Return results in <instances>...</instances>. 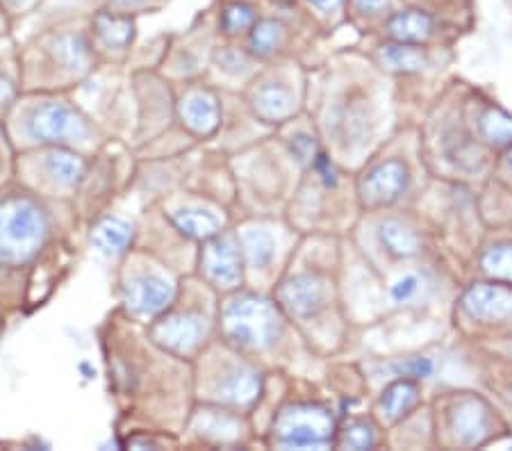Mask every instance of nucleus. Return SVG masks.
<instances>
[{"label": "nucleus", "mask_w": 512, "mask_h": 451, "mask_svg": "<svg viewBox=\"0 0 512 451\" xmlns=\"http://www.w3.org/2000/svg\"><path fill=\"white\" fill-rule=\"evenodd\" d=\"M419 404V385L415 379H396L383 390L378 410L385 422H401Z\"/></svg>", "instance_id": "33"}, {"label": "nucleus", "mask_w": 512, "mask_h": 451, "mask_svg": "<svg viewBox=\"0 0 512 451\" xmlns=\"http://www.w3.org/2000/svg\"><path fill=\"white\" fill-rule=\"evenodd\" d=\"M462 310L476 322H503L512 315V290L503 285H472L462 297Z\"/></svg>", "instance_id": "28"}, {"label": "nucleus", "mask_w": 512, "mask_h": 451, "mask_svg": "<svg viewBox=\"0 0 512 451\" xmlns=\"http://www.w3.org/2000/svg\"><path fill=\"white\" fill-rule=\"evenodd\" d=\"M235 233L244 258L246 287L260 290V281L278 265L283 249V231L276 221L262 215H246L235 219Z\"/></svg>", "instance_id": "19"}, {"label": "nucleus", "mask_w": 512, "mask_h": 451, "mask_svg": "<svg viewBox=\"0 0 512 451\" xmlns=\"http://www.w3.org/2000/svg\"><path fill=\"white\" fill-rule=\"evenodd\" d=\"M242 96L258 121L269 128L285 126L287 121H294L301 110L299 89L294 87L292 80L280 76V73L258 71L249 85L244 87Z\"/></svg>", "instance_id": "21"}, {"label": "nucleus", "mask_w": 512, "mask_h": 451, "mask_svg": "<svg viewBox=\"0 0 512 451\" xmlns=\"http://www.w3.org/2000/svg\"><path fill=\"white\" fill-rule=\"evenodd\" d=\"M451 429L462 445H481L490 436V410L476 397L460 399L451 410Z\"/></svg>", "instance_id": "29"}, {"label": "nucleus", "mask_w": 512, "mask_h": 451, "mask_svg": "<svg viewBox=\"0 0 512 451\" xmlns=\"http://www.w3.org/2000/svg\"><path fill=\"white\" fill-rule=\"evenodd\" d=\"M180 278L183 276L148 251L132 246L126 256L114 262L112 294L123 315L148 326L176 299Z\"/></svg>", "instance_id": "8"}, {"label": "nucleus", "mask_w": 512, "mask_h": 451, "mask_svg": "<svg viewBox=\"0 0 512 451\" xmlns=\"http://www.w3.org/2000/svg\"><path fill=\"white\" fill-rule=\"evenodd\" d=\"M146 5V0H107V10H114V12H123V14H132L135 16L137 7Z\"/></svg>", "instance_id": "45"}, {"label": "nucleus", "mask_w": 512, "mask_h": 451, "mask_svg": "<svg viewBox=\"0 0 512 451\" xmlns=\"http://www.w3.org/2000/svg\"><path fill=\"white\" fill-rule=\"evenodd\" d=\"M433 16L421 10H403L390 16L387 32L394 41H406V44H421L433 35Z\"/></svg>", "instance_id": "36"}, {"label": "nucleus", "mask_w": 512, "mask_h": 451, "mask_svg": "<svg viewBox=\"0 0 512 451\" xmlns=\"http://www.w3.org/2000/svg\"><path fill=\"white\" fill-rule=\"evenodd\" d=\"M481 135L494 146H512V117L508 112L490 108L481 117Z\"/></svg>", "instance_id": "40"}, {"label": "nucleus", "mask_w": 512, "mask_h": 451, "mask_svg": "<svg viewBox=\"0 0 512 451\" xmlns=\"http://www.w3.org/2000/svg\"><path fill=\"white\" fill-rule=\"evenodd\" d=\"M82 231L73 201H51L10 180L0 185V303L21 313L39 260L62 237Z\"/></svg>", "instance_id": "2"}, {"label": "nucleus", "mask_w": 512, "mask_h": 451, "mask_svg": "<svg viewBox=\"0 0 512 451\" xmlns=\"http://www.w3.org/2000/svg\"><path fill=\"white\" fill-rule=\"evenodd\" d=\"M255 21H258V12L249 0H228L219 10L217 35L224 41H246Z\"/></svg>", "instance_id": "32"}, {"label": "nucleus", "mask_w": 512, "mask_h": 451, "mask_svg": "<svg viewBox=\"0 0 512 451\" xmlns=\"http://www.w3.org/2000/svg\"><path fill=\"white\" fill-rule=\"evenodd\" d=\"M274 299L289 322L312 324L324 317L335 299V283L317 267L292 269L278 278Z\"/></svg>", "instance_id": "14"}, {"label": "nucleus", "mask_w": 512, "mask_h": 451, "mask_svg": "<svg viewBox=\"0 0 512 451\" xmlns=\"http://www.w3.org/2000/svg\"><path fill=\"white\" fill-rule=\"evenodd\" d=\"M7 315H10V313H7L3 303H0V335L5 333V322H7Z\"/></svg>", "instance_id": "49"}, {"label": "nucleus", "mask_w": 512, "mask_h": 451, "mask_svg": "<svg viewBox=\"0 0 512 451\" xmlns=\"http://www.w3.org/2000/svg\"><path fill=\"white\" fill-rule=\"evenodd\" d=\"M176 89V121L198 144H210L224 119V94L205 78L173 85Z\"/></svg>", "instance_id": "18"}, {"label": "nucleus", "mask_w": 512, "mask_h": 451, "mask_svg": "<svg viewBox=\"0 0 512 451\" xmlns=\"http://www.w3.org/2000/svg\"><path fill=\"white\" fill-rule=\"evenodd\" d=\"M196 149L178 158L167 160H137V174L132 180L130 196L139 201V208L162 201L164 196L185 187V180L192 169Z\"/></svg>", "instance_id": "23"}, {"label": "nucleus", "mask_w": 512, "mask_h": 451, "mask_svg": "<svg viewBox=\"0 0 512 451\" xmlns=\"http://www.w3.org/2000/svg\"><path fill=\"white\" fill-rule=\"evenodd\" d=\"M253 438V420L249 413L194 401L185 429L180 433L183 447L203 449H242Z\"/></svg>", "instance_id": "13"}, {"label": "nucleus", "mask_w": 512, "mask_h": 451, "mask_svg": "<svg viewBox=\"0 0 512 451\" xmlns=\"http://www.w3.org/2000/svg\"><path fill=\"white\" fill-rule=\"evenodd\" d=\"M3 126L16 153L64 146L94 158L112 139L71 92H21Z\"/></svg>", "instance_id": "3"}, {"label": "nucleus", "mask_w": 512, "mask_h": 451, "mask_svg": "<svg viewBox=\"0 0 512 451\" xmlns=\"http://www.w3.org/2000/svg\"><path fill=\"white\" fill-rule=\"evenodd\" d=\"M137 174V155L128 142L110 139L92 160L73 199L82 231L126 199Z\"/></svg>", "instance_id": "9"}, {"label": "nucleus", "mask_w": 512, "mask_h": 451, "mask_svg": "<svg viewBox=\"0 0 512 451\" xmlns=\"http://www.w3.org/2000/svg\"><path fill=\"white\" fill-rule=\"evenodd\" d=\"M308 3L319 7V10H333V7L340 3V0H308Z\"/></svg>", "instance_id": "48"}, {"label": "nucleus", "mask_w": 512, "mask_h": 451, "mask_svg": "<svg viewBox=\"0 0 512 451\" xmlns=\"http://www.w3.org/2000/svg\"><path fill=\"white\" fill-rule=\"evenodd\" d=\"M221 294L194 272L180 278L178 294L164 313L146 326L155 344L176 358L194 363L219 335Z\"/></svg>", "instance_id": "5"}, {"label": "nucleus", "mask_w": 512, "mask_h": 451, "mask_svg": "<svg viewBox=\"0 0 512 451\" xmlns=\"http://www.w3.org/2000/svg\"><path fill=\"white\" fill-rule=\"evenodd\" d=\"M135 246L151 253L173 272L185 276L192 274L196 267L198 244L178 231L171 221L164 217L158 203L144 205L137 212V237Z\"/></svg>", "instance_id": "17"}, {"label": "nucleus", "mask_w": 512, "mask_h": 451, "mask_svg": "<svg viewBox=\"0 0 512 451\" xmlns=\"http://www.w3.org/2000/svg\"><path fill=\"white\" fill-rule=\"evenodd\" d=\"M392 372L401 379H426L433 374V363L428 358H408L392 367Z\"/></svg>", "instance_id": "43"}, {"label": "nucleus", "mask_w": 512, "mask_h": 451, "mask_svg": "<svg viewBox=\"0 0 512 451\" xmlns=\"http://www.w3.org/2000/svg\"><path fill=\"white\" fill-rule=\"evenodd\" d=\"M23 92H76L101 67L85 26H60L19 48Z\"/></svg>", "instance_id": "4"}, {"label": "nucleus", "mask_w": 512, "mask_h": 451, "mask_svg": "<svg viewBox=\"0 0 512 451\" xmlns=\"http://www.w3.org/2000/svg\"><path fill=\"white\" fill-rule=\"evenodd\" d=\"M260 71V60L255 57L246 44L237 41H217L210 55L205 80L212 82L221 92H244V87Z\"/></svg>", "instance_id": "25"}, {"label": "nucleus", "mask_w": 512, "mask_h": 451, "mask_svg": "<svg viewBox=\"0 0 512 451\" xmlns=\"http://www.w3.org/2000/svg\"><path fill=\"white\" fill-rule=\"evenodd\" d=\"M89 155L64 146H39L14 155L12 180L51 201H73L87 174Z\"/></svg>", "instance_id": "11"}, {"label": "nucleus", "mask_w": 512, "mask_h": 451, "mask_svg": "<svg viewBox=\"0 0 512 451\" xmlns=\"http://www.w3.org/2000/svg\"><path fill=\"white\" fill-rule=\"evenodd\" d=\"M119 445L123 449H180L183 447V440L176 433L137 429L119 436Z\"/></svg>", "instance_id": "39"}, {"label": "nucleus", "mask_w": 512, "mask_h": 451, "mask_svg": "<svg viewBox=\"0 0 512 451\" xmlns=\"http://www.w3.org/2000/svg\"><path fill=\"white\" fill-rule=\"evenodd\" d=\"M71 94L107 135L132 146L137 130V103L135 89H132V71L128 67L101 64Z\"/></svg>", "instance_id": "10"}, {"label": "nucleus", "mask_w": 512, "mask_h": 451, "mask_svg": "<svg viewBox=\"0 0 512 451\" xmlns=\"http://www.w3.org/2000/svg\"><path fill=\"white\" fill-rule=\"evenodd\" d=\"M287 41V28L280 19H258L246 37V48L258 57L260 62L274 60L283 51Z\"/></svg>", "instance_id": "35"}, {"label": "nucleus", "mask_w": 512, "mask_h": 451, "mask_svg": "<svg viewBox=\"0 0 512 451\" xmlns=\"http://www.w3.org/2000/svg\"><path fill=\"white\" fill-rule=\"evenodd\" d=\"M378 62L383 69L394 73H417L426 67L428 57L419 44H406V41H394L385 44L378 51Z\"/></svg>", "instance_id": "37"}, {"label": "nucleus", "mask_w": 512, "mask_h": 451, "mask_svg": "<svg viewBox=\"0 0 512 451\" xmlns=\"http://www.w3.org/2000/svg\"><path fill=\"white\" fill-rule=\"evenodd\" d=\"M21 92L19 48L14 46L10 37L3 35L0 37V121L7 117V112H10Z\"/></svg>", "instance_id": "30"}, {"label": "nucleus", "mask_w": 512, "mask_h": 451, "mask_svg": "<svg viewBox=\"0 0 512 451\" xmlns=\"http://www.w3.org/2000/svg\"><path fill=\"white\" fill-rule=\"evenodd\" d=\"M353 7L362 14H374L385 5V0H351Z\"/></svg>", "instance_id": "46"}, {"label": "nucleus", "mask_w": 512, "mask_h": 451, "mask_svg": "<svg viewBox=\"0 0 512 451\" xmlns=\"http://www.w3.org/2000/svg\"><path fill=\"white\" fill-rule=\"evenodd\" d=\"M510 162H512V146H510Z\"/></svg>", "instance_id": "52"}, {"label": "nucleus", "mask_w": 512, "mask_h": 451, "mask_svg": "<svg viewBox=\"0 0 512 451\" xmlns=\"http://www.w3.org/2000/svg\"><path fill=\"white\" fill-rule=\"evenodd\" d=\"M110 395L117 404L119 436L137 429L180 436L194 406L192 363L151 340L146 326L112 308L98 326Z\"/></svg>", "instance_id": "1"}, {"label": "nucleus", "mask_w": 512, "mask_h": 451, "mask_svg": "<svg viewBox=\"0 0 512 451\" xmlns=\"http://www.w3.org/2000/svg\"><path fill=\"white\" fill-rule=\"evenodd\" d=\"M196 139L178 126H171L169 130H164L162 135L153 137L151 142H146L142 146H137L135 155L137 160H167V158H178V155H185L189 151L198 149Z\"/></svg>", "instance_id": "31"}, {"label": "nucleus", "mask_w": 512, "mask_h": 451, "mask_svg": "<svg viewBox=\"0 0 512 451\" xmlns=\"http://www.w3.org/2000/svg\"><path fill=\"white\" fill-rule=\"evenodd\" d=\"M410 185V174L408 167L401 160L390 158L381 160L358 178V185H355V194H358V201L362 208L367 210H378L385 208V205H392L406 194Z\"/></svg>", "instance_id": "26"}, {"label": "nucleus", "mask_w": 512, "mask_h": 451, "mask_svg": "<svg viewBox=\"0 0 512 451\" xmlns=\"http://www.w3.org/2000/svg\"><path fill=\"white\" fill-rule=\"evenodd\" d=\"M89 35H92L98 62L128 67L137 41V19L132 14L98 7L89 16Z\"/></svg>", "instance_id": "22"}, {"label": "nucleus", "mask_w": 512, "mask_h": 451, "mask_svg": "<svg viewBox=\"0 0 512 451\" xmlns=\"http://www.w3.org/2000/svg\"><path fill=\"white\" fill-rule=\"evenodd\" d=\"M285 149L292 155V160L296 164H301V167H310L321 153L317 137L312 133H305V130H294V133L285 139Z\"/></svg>", "instance_id": "42"}, {"label": "nucleus", "mask_w": 512, "mask_h": 451, "mask_svg": "<svg viewBox=\"0 0 512 451\" xmlns=\"http://www.w3.org/2000/svg\"><path fill=\"white\" fill-rule=\"evenodd\" d=\"M7 32H10V30H7L5 16H3V12H0V37H3V35H7Z\"/></svg>", "instance_id": "50"}, {"label": "nucleus", "mask_w": 512, "mask_h": 451, "mask_svg": "<svg viewBox=\"0 0 512 451\" xmlns=\"http://www.w3.org/2000/svg\"><path fill=\"white\" fill-rule=\"evenodd\" d=\"M335 436L333 410L319 401H287L269 424V445L278 449H328L335 447Z\"/></svg>", "instance_id": "12"}, {"label": "nucleus", "mask_w": 512, "mask_h": 451, "mask_svg": "<svg viewBox=\"0 0 512 451\" xmlns=\"http://www.w3.org/2000/svg\"><path fill=\"white\" fill-rule=\"evenodd\" d=\"M378 445V431L371 420L355 417L344 426H337V449H374Z\"/></svg>", "instance_id": "38"}, {"label": "nucleus", "mask_w": 512, "mask_h": 451, "mask_svg": "<svg viewBox=\"0 0 512 451\" xmlns=\"http://www.w3.org/2000/svg\"><path fill=\"white\" fill-rule=\"evenodd\" d=\"M0 5H5L12 12H26L32 5V0H0Z\"/></svg>", "instance_id": "47"}, {"label": "nucleus", "mask_w": 512, "mask_h": 451, "mask_svg": "<svg viewBox=\"0 0 512 451\" xmlns=\"http://www.w3.org/2000/svg\"><path fill=\"white\" fill-rule=\"evenodd\" d=\"M378 240L394 258H415L421 251L419 233L396 217H387L378 224Z\"/></svg>", "instance_id": "34"}, {"label": "nucleus", "mask_w": 512, "mask_h": 451, "mask_svg": "<svg viewBox=\"0 0 512 451\" xmlns=\"http://www.w3.org/2000/svg\"><path fill=\"white\" fill-rule=\"evenodd\" d=\"M481 265L485 269V274L497 278V281L512 283V244L490 246V249L483 253Z\"/></svg>", "instance_id": "41"}, {"label": "nucleus", "mask_w": 512, "mask_h": 451, "mask_svg": "<svg viewBox=\"0 0 512 451\" xmlns=\"http://www.w3.org/2000/svg\"><path fill=\"white\" fill-rule=\"evenodd\" d=\"M194 399L253 413L267 385V372L217 335L192 363Z\"/></svg>", "instance_id": "6"}, {"label": "nucleus", "mask_w": 512, "mask_h": 451, "mask_svg": "<svg viewBox=\"0 0 512 451\" xmlns=\"http://www.w3.org/2000/svg\"><path fill=\"white\" fill-rule=\"evenodd\" d=\"M158 208L180 233L196 244L210 240L235 224V215L228 205L187 187L164 196L158 201Z\"/></svg>", "instance_id": "15"}, {"label": "nucleus", "mask_w": 512, "mask_h": 451, "mask_svg": "<svg viewBox=\"0 0 512 451\" xmlns=\"http://www.w3.org/2000/svg\"><path fill=\"white\" fill-rule=\"evenodd\" d=\"M117 205H114L112 210L103 212L101 217L94 219L92 224L85 228V244L112 262L126 256L132 246H135L137 237V215H121Z\"/></svg>", "instance_id": "27"}, {"label": "nucleus", "mask_w": 512, "mask_h": 451, "mask_svg": "<svg viewBox=\"0 0 512 451\" xmlns=\"http://www.w3.org/2000/svg\"><path fill=\"white\" fill-rule=\"evenodd\" d=\"M287 322L274 294L242 287L221 297L219 338L260 365L285 338Z\"/></svg>", "instance_id": "7"}, {"label": "nucleus", "mask_w": 512, "mask_h": 451, "mask_svg": "<svg viewBox=\"0 0 512 451\" xmlns=\"http://www.w3.org/2000/svg\"><path fill=\"white\" fill-rule=\"evenodd\" d=\"M508 351H510V356H512V342L508 344Z\"/></svg>", "instance_id": "51"}, {"label": "nucleus", "mask_w": 512, "mask_h": 451, "mask_svg": "<svg viewBox=\"0 0 512 451\" xmlns=\"http://www.w3.org/2000/svg\"><path fill=\"white\" fill-rule=\"evenodd\" d=\"M187 190L210 196V199L228 205L235 212L237 185L230 167V155L214 149L210 144H203L196 149L192 169L185 180Z\"/></svg>", "instance_id": "24"}, {"label": "nucleus", "mask_w": 512, "mask_h": 451, "mask_svg": "<svg viewBox=\"0 0 512 451\" xmlns=\"http://www.w3.org/2000/svg\"><path fill=\"white\" fill-rule=\"evenodd\" d=\"M417 292H419V278H417L415 274H408V276L399 278V281H396V283L392 285V290H390L392 299H394L396 303H406V301H410L412 297H415Z\"/></svg>", "instance_id": "44"}, {"label": "nucleus", "mask_w": 512, "mask_h": 451, "mask_svg": "<svg viewBox=\"0 0 512 451\" xmlns=\"http://www.w3.org/2000/svg\"><path fill=\"white\" fill-rule=\"evenodd\" d=\"M132 89L137 103V130L132 149H137L178 123L176 89L158 69L132 71Z\"/></svg>", "instance_id": "16"}, {"label": "nucleus", "mask_w": 512, "mask_h": 451, "mask_svg": "<svg viewBox=\"0 0 512 451\" xmlns=\"http://www.w3.org/2000/svg\"><path fill=\"white\" fill-rule=\"evenodd\" d=\"M194 274L203 278L221 297L246 287L244 258L242 249H239L235 226L198 244Z\"/></svg>", "instance_id": "20"}]
</instances>
